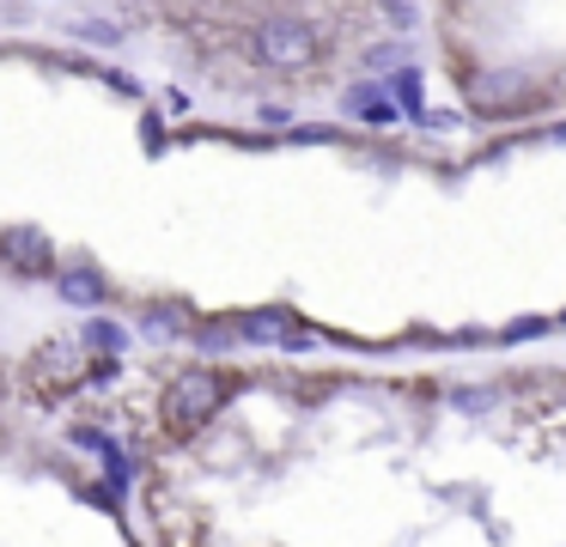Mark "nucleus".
Wrapping results in <instances>:
<instances>
[{"label": "nucleus", "mask_w": 566, "mask_h": 547, "mask_svg": "<svg viewBox=\"0 0 566 547\" xmlns=\"http://www.w3.org/2000/svg\"><path fill=\"white\" fill-rule=\"evenodd\" d=\"M281 316H269V311H256V316H244V340H262V347H274V340H286L281 335Z\"/></svg>", "instance_id": "nucleus-8"}, {"label": "nucleus", "mask_w": 566, "mask_h": 547, "mask_svg": "<svg viewBox=\"0 0 566 547\" xmlns=\"http://www.w3.org/2000/svg\"><path fill=\"white\" fill-rule=\"evenodd\" d=\"M347 109L366 116V122H390L396 116V104L384 97V85H354V92H347Z\"/></svg>", "instance_id": "nucleus-6"}, {"label": "nucleus", "mask_w": 566, "mask_h": 547, "mask_svg": "<svg viewBox=\"0 0 566 547\" xmlns=\"http://www.w3.org/2000/svg\"><path fill=\"white\" fill-rule=\"evenodd\" d=\"M250 55L274 73H305L323 61V31L305 19H293V12H274V19H262L256 31H250Z\"/></svg>", "instance_id": "nucleus-1"}, {"label": "nucleus", "mask_w": 566, "mask_h": 547, "mask_svg": "<svg viewBox=\"0 0 566 547\" xmlns=\"http://www.w3.org/2000/svg\"><path fill=\"white\" fill-rule=\"evenodd\" d=\"M396 97H402V109H420V92H415V73H402V80H396Z\"/></svg>", "instance_id": "nucleus-11"}, {"label": "nucleus", "mask_w": 566, "mask_h": 547, "mask_svg": "<svg viewBox=\"0 0 566 547\" xmlns=\"http://www.w3.org/2000/svg\"><path fill=\"white\" fill-rule=\"evenodd\" d=\"M62 298L67 304H104V280L92 267H67L62 274Z\"/></svg>", "instance_id": "nucleus-7"}, {"label": "nucleus", "mask_w": 566, "mask_h": 547, "mask_svg": "<svg viewBox=\"0 0 566 547\" xmlns=\"http://www.w3.org/2000/svg\"><path fill=\"white\" fill-rule=\"evenodd\" d=\"M25 377H31L38 396H62L67 383H80V347H43L38 359L25 365Z\"/></svg>", "instance_id": "nucleus-5"}, {"label": "nucleus", "mask_w": 566, "mask_h": 547, "mask_svg": "<svg viewBox=\"0 0 566 547\" xmlns=\"http://www.w3.org/2000/svg\"><path fill=\"white\" fill-rule=\"evenodd\" d=\"M86 340H92V347H123V328H111V323H92V328H86Z\"/></svg>", "instance_id": "nucleus-9"}, {"label": "nucleus", "mask_w": 566, "mask_h": 547, "mask_svg": "<svg viewBox=\"0 0 566 547\" xmlns=\"http://www.w3.org/2000/svg\"><path fill=\"white\" fill-rule=\"evenodd\" d=\"M542 328H548L542 316H524V323H512V328H505V340H536Z\"/></svg>", "instance_id": "nucleus-10"}, {"label": "nucleus", "mask_w": 566, "mask_h": 547, "mask_svg": "<svg viewBox=\"0 0 566 547\" xmlns=\"http://www.w3.org/2000/svg\"><path fill=\"white\" fill-rule=\"evenodd\" d=\"M147 505H153V523H159V541L165 547H201V511L189 505L184 493H171V486H153L147 493Z\"/></svg>", "instance_id": "nucleus-3"}, {"label": "nucleus", "mask_w": 566, "mask_h": 547, "mask_svg": "<svg viewBox=\"0 0 566 547\" xmlns=\"http://www.w3.org/2000/svg\"><path fill=\"white\" fill-rule=\"evenodd\" d=\"M0 262L13 267V274H50L55 267V250H50V238H43V231H0Z\"/></svg>", "instance_id": "nucleus-4"}, {"label": "nucleus", "mask_w": 566, "mask_h": 547, "mask_svg": "<svg viewBox=\"0 0 566 547\" xmlns=\"http://www.w3.org/2000/svg\"><path fill=\"white\" fill-rule=\"evenodd\" d=\"M220 401H226V377H213V371L171 377V389H165V432H171V438H196L201 425L220 413Z\"/></svg>", "instance_id": "nucleus-2"}]
</instances>
